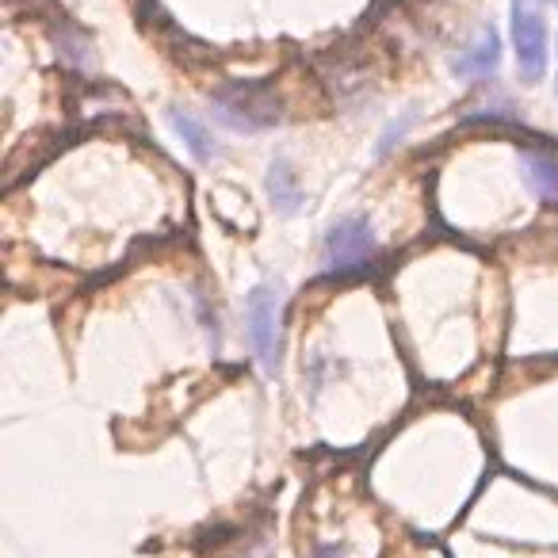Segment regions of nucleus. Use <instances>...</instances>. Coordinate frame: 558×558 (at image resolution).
I'll use <instances>...</instances> for the list:
<instances>
[{"label": "nucleus", "instance_id": "f257e3e1", "mask_svg": "<svg viewBox=\"0 0 558 558\" xmlns=\"http://www.w3.org/2000/svg\"><path fill=\"white\" fill-rule=\"evenodd\" d=\"M215 116H218V123L230 126V131L256 134L279 123V104L271 100L268 88L238 81V85H226L222 93L215 96Z\"/></svg>", "mask_w": 558, "mask_h": 558}, {"label": "nucleus", "instance_id": "f03ea898", "mask_svg": "<svg viewBox=\"0 0 558 558\" xmlns=\"http://www.w3.org/2000/svg\"><path fill=\"white\" fill-rule=\"evenodd\" d=\"M512 47H517V65L524 81H543L547 73V24L535 0H512Z\"/></svg>", "mask_w": 558, "mask_h": 558}, {"label": "nucleus", "instance_id": "7ed1b4c3", "mask_svg": "<svg viewBox=\"0 0 558 558\" xmlns=\"http://www.w3.org/2000/svg\"><path fill=\"white\" fill-rule=\"evenodd\" d=\"M279 288L276 283H260V288L248 295L245 326H248V344H253L256 360L264 367H276L279 352Z\"/></svg>", "mask_w": 558, "mask_h": 558}, {"label": "nucleus", "instance_id": "20e7f679", "mask_svg": "<svg viewBox=\"0 0 558 558\" xmlns=\"http://www.w3.org/2000/svg\"><path fill=\"white\" fill-rule=\"evenodd\" d=\"M375 253V233L367 218H341L333 230L326 233V268L329 271H356L372 260Z\"/></svg>", "mask_w": 558, "mask_h": 558}, {"label": "nucleus", "instance_id": "39448f33", "mask_svg": "<svg viewBox=\"0 0 558 558\" xmlns=\"http://www.w3.org/2000/svg\"><path fill=\"white\" fill-rule=\"evenodd\" d=\"M497 62H501V39H497L494 27H486V32H482V39L471 43V47L456 58V73L463 81H482V77H489V73L497 70Z\"/></svg>", "mask_w": 558, "mask_h": 558}, {"label": "nucleus", "instance_id": "423d86ee", "mask_svg": "<svg viewBox=\"0 0 558 558\" xmlns=\"http://www.w3.org/2000/svg\"><path fill=\"white\" fill-rule=\"evenodd\" d=\"M520 165H524L527 184H532V192L539 195V199H558V161L555 157L524 154L520 157Z\"/></svg>", "mask_w": 558, "mask_h": 558}, {"label": "nucleus", "instance_id": "0eeeda50", "mask_svg": "<svg viewBox=\"0 0 558 558\" xmlns=\"http://www.w3.org/2000/svg\"><path fill=\"white\" fill-rule=\"evenodd\" d=\"M169 123L177 126V134L187 142V149H192L195 161L207 165L210 157H215V138H210V131L199 123V119H192L187 111H169Z\"/></svg>", "mask_w": 558, "mask_h": 558}, {"label": "nucleus", "instance_id": "6e6552de", "mask_svg": "<svg viewBox=\"0 0 558 558\" xmlns=\"http://www.w3.org/2000/svg\"><path fill=\"white\" fill-rule=\"evenodd\" d=\"M268 195L283 215H291V210L303 207V187L295 184V177H291V169L283 161H276L268 169Z\"/></svg>", "mask_w": 558, "mask_h": 558}, {"label": "nucleus", "instance_id": "1a4fd4ad", "mask_svg": "<svg viewBox=\"0 0 558 558\" xmlns=\"http://www.w3.org/2000/svg\"><path fill=\"white\" fill-rule=\"evenodd\" d=\"M410 123H413V116H398L395 123L387 126V134L379 138V149H375V154H379V157H383V154H390V149H395V142L402 138V131H405Z\"/></svg>", "mask_w": 558, "mask_h": 558}, {"label": "nucleus", "instance_id": "9d476101", "mask_svg": "<svg viewBox=\"0 0 558 558\" xmlns=\"http://www.w3.org/2000/svg\"><path fill=\"white\" fill-rule=\"evenodd\" d=\"M318 558H341V555H337V550H322Z\"/></svg>", "mask_w": 558, "mask_h": 558}, {"label": "nucleus", "instance_id": "9b49d317", "mask_svg": "<svg viewBox=\"0 0 558 558\" xmlns=\"http://www.w3.org/2000/svg\"><path fill=\"white\" fill-rule=\"evenodd\" d=\"M555 4H558V0H555Z\"/></svg>", "mask_w": 558, "mask_h": 558}]
</instances>
